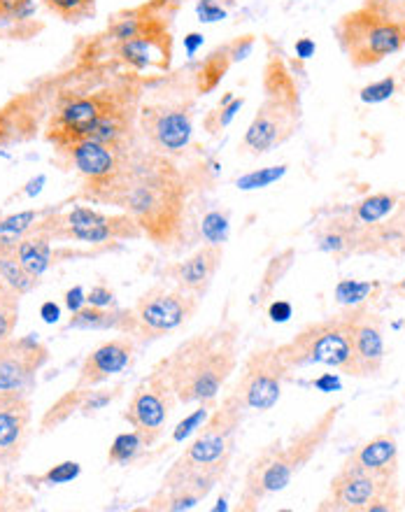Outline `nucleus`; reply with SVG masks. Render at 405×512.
Listing matches in <instances>:
<instances>
[{"label": "nucleus", "mask_w": 405, "mask_h": 512, "mask_svg": "<svg viewBox=\"0 0 405 512\" xmlns=\"http://www.w3.org/2000/svg\"><path fill=\"white\" fill-rule=\"evenodd\" d=\"M187 194V180L175 161L138 142L115 205L135 219L142 236L166 250L182 238Z\"/></svg>", "instance_id": "nucleus-1"}, {"label": "nucleus", "mask_w": 405, "mask_h": 512, "mask_svg": "<svg viewBox=\"0 0 405 512\" xmlns=\"http://www.w3.org/2000/svg\"><path fill=\"white\" fill-rule=\"evenodd\" d=\"M240 326L222 322L175 347L159 366L173 382L182 405L215 401L238 368Z\"/></svg>", "instance_id": "nucleus-2"}, {"label": "nucleus", "mask_w": 405, "mask_h": 512, "mask_svg": "<svg viewBox=\"0 0 405 512\" xmlns=\"http://www.w3.org/2000/svg\"><path fill=\"white\" fill-rule=\"evenodd\" d=\"M264 105L247 128L243 147L252 154H268L287 142L301 122V98L291 73L282 59L270 56L264 77Z\"/></svg>", "instance_id": "nucleus-3"}, {"label": "nucleus", "mask_w": 405, "mask_h": 512, "mask_svg": "<svg viewBox=\"0 0 405 512\" xmlns=\"http://www.w3.org/2000/svg\"><path fill=\"white\" fill-rule=\"evenodd\" d=\"M280 347L282 359L291 371L308 366H331L340 373H350L352 366V312L345 308L298 331L289 343Z\"/></svg>", "instance_id": "nucleus-4"}, {"label": "nucleus", "mask_w": 405, "mask_h": 512, "mask_svg": "<svg viewBox=\"0 0 405 512\" xmlns=\"http://www.w3.org/2000/svg\"><path fill=\"white\" fill-rule=\"evenodd\" d=\"M333 33L352 68H373L405 47V26L382 19L364 5L343 14Z\"/></svg>", "instance_id": "nucleus-5"}, {"label": "nucleus", "mask_w": 405, "mask_h": 512, "mask_svg": "<svg viewBox=\"0 0 405 512\" xmlns=\"http://www.w3.org/2000/svg\"><path fill=\"white\" fill-rule=\"evenodd\" d=\"M243 419L245 408L229 391V394L222 398V403L215 405L208 422L194 433V440H191L187 450L177 457L175 464L168 468L166 475H182L196 471V468L231 461L233 452H236L238 431L240 426H243Z\"/></svg>", "instance_id": "nucleus-6"}, {"label": "nucleus", "mask_w": 405, "mask_h": 512, "mask_svg": "<svg viewBox=\"0 0 405 512\" xmlns=\"http://www.w3.org/2000/svg\"><path fill=\"white\" fill-rule=\"evenodd\" d=\"M133 96H140L138 84L119 82L112 84V87L89 91V94L63 98L59 108L52 112V119H49L47 140L52 142L54 149H63L77 140H84L105 112H110Z\"/></svg>", "instance_id": "nucleus-7"}, {"label": "nucleus", "mask_w": 405, "mask_h": 512, "mask_svg": "<svg viewBox=\"0 0 405 512\" xmlns=\"http://www.w3.org/2000/svg\"><path fill=\"white\" fill-rule=\"evenodd\" d=\"M135 147L117 149L94 140H77L56 152L66 156L70 166L84 177V196L96 203L115 205Z\"/></svg>", "instance_id": "nucleus-8"}, {"label": "nucleus", "mask_w": 405, "mask_h": 512, "mask_svg": "<svg viewBox=\"0 0 405 512\" xmlns=\"http://www.w3.org/2000/svg\"><path fill=\"white\" fill-rule=\"evenodd\" d=\"M198 305H201V298L189 294V291L156 284L133 305L135 331L131 338L140 347L152 345L189 324L196 317Z\"/></svg>", "instance_id": "nucleus-9"}, {"label": "nucleus", "mask_w": 405, "mask_h": 512, "mask_svg": "<svg viewBox=\"0 0 405 512\" xmlns=\"http://www.w3.org/2000/svg\"><path fill=\"white\" fill-rule=\"evenodd\" d=\"M40 229H45L52 240H80L89 245H108L115 240H135L142 238L140 226L135 219L124 215H105L87 205H77L66 215H54L38 222Z\"/></svg>", "instance_id": "nucleus-10"}, {"label": "nucleus", "mask_w": 405, "mask_h": 512, "mask_svg": "<svg viewBox=\"0 0 405 512\" xmlns=\"http://www.w3.org/2000/svg\"><path fill=\"white\" fill-rule=\"evenodd\" d=\"M177 403L180 401L175 396L173 382H170L168 373L156 364L147 378H142L138 387L133 389L124 419L131 424L133 431L140 433L147 447H152L166 433Z\"/></svg>", "instance_id": "nucleus-11"}, {"label": "nucleus", "mask_w": 405, "mask_h": 512, "mask_svg": "<svg viewBox=\"0 0 405 512\" xmlns=\"http://www.w3.org/2000/svg\"><path fill=\"white\" fill-rule=\"evenodd\" d=\"M399 480H378L366 473L350 471L340 466L336 478L331 480L329 496L319 503V510L336 512H394L401 506Z\"/></svg>", "instance_id": "nucleus-12"}, {"label": "nucleus", "mask_w": 405, "mask_h": 512, "mask_svg": "<svg viewBox=\"0 0 405 512\" xmlns=\"http://www.w3.org/2000/svg\"><path fill=\"white\" fill-rule=\"evenodd\" d=\"M289 373L291 368L282 359L280 347H261L245 359L243 373L231 394L238 398L245 412H268L280 401Z\"/></svg>", "instance_id": "nucleus-13"}, {"label": "nucleus", "mask_w": 405, "mask_h": 512, "mask_svg": "<svg viewBox=\"0 0 405 512\" xmlns=\"http://www.w3.org/2000/svg\"><path fill=\"white\" fill-rule=\"evenodd\" d=\"M138 128L149 149L177 159L187 152L191 138H194L191 101H156L140 105Z\"/></svg>", "instance_id": "nucleus-14"}, {"label": "nucleus", "mask_w": 405, "mask_h": 512, "mask_svg": "<svg viewBox=\"0 0 405 512\" xmlns=\"http://www.w3.org/2000/svg\"><path fill=\"white\" fill-rule=\"evenodd\" d=\"M47 361V345H42L33 333L5 340L0 345V396H28Z\"/></svg>", "instance_id": "nucleus-15"}, {"label": "nucleus", "mask_w": 405, "mask_h": 512, "mask_svg": "<svg viewBox=\"0 0 405 512\" xmlns=\"http://www.w3.org/2000/svg\"><path fill=\"white\" fill-rule=\"evenodd\" d=\"M352 312V366L350 378H378L385 366V319L371 305H350Z\"/></svg>", "instance_id": "nucleus-16"}, {"label": "nucleus", "mask_w": 405, "mask_h": 512, "mask_svg": "<svg viewBox=\"0 0 405 512\" xmlns=\"http://www.w3.org/2000/svg\"><path fill=\"white\" fill-rule=\"evenodd\" d=\"M291 480L294 475L284 464L282 440H275L266 445L247 468L245 487L240 492V510H257L261 501L287 489Z\"/></svg>", "instance_id": "nucleus-17"}, {"label": "nucleus", "mask_w": 405, "mask_h": 512, "mask_svg": "<svg viewBox=\"0 0 405 512\" xmlns=\"http://www.w3.org/2000/svg\"><path fill=\"white\" fill-rule=\"evenodd\" d=\"M117 56L133 70H168L173 59V35L170 21H159L131 40L117 42Z\"/></svg>", "instance_id": "nucleus-18"}, {"label": "nucleus", "mask_w": 405, "mask_h": 512, "mask_svg": "<svg viewBox=\"0 0 405 512\" xmlns=\"http://www.w3.org/2000/svg\"><path fill=\"white\" fill-rule=\"evenodd\" d=\"M31 401L28 396H0V468L17 464L31 436Z\"/></svg>", "instance_id": "nucleus-19"}, {"label": "nucleus", "mask_w": 405, "mask_h": 512, "mask_svg": "<svg viewBox=\"0 0 405 512\" xmlns=\"http://www.w3.org/2000/svg\"><path fill=\"white\" fill-rule=\"evenodd\" d=\"M138 343L131 336L112 338L84 359L80 368V378L75 387H101L115 375L124 373L126 368L133 366L135 354H138Z\"/></svg>", "instance_id": "nucleus-20"}, {"label": "nucleus", "mask_w": 405, "mask_h": 512, "mask_svg": "<svg viewBox=\"0 0 405 512\" xmlns=\"http://www.w3.org/2000/svg\"><path fill=\"white\" fill-rule=\"evenodd\" d=\"M222 259V245H205L198 252L191 254L189 259L168 266L163 270V275H166L168 280H173L175 287L189 291V294H194L203 301V296L208 294L212 287V280H215L219 266H222Z\"/></svg>", "instance_id": "nucleus-21"}, {"label": "nucleus", "mask_w": 405, "mask_h": 512, "mask_svg": "<svg viewBox=\"0 0 405 512\" xmlns=\"http://www.w3.org/2000/svg\"><path fill=\"white\" fill-rule=\"evenodd\" d=\"M340 410H343V405H340V403L331 405V408L326 410L324 415L317 417L315 424L308 426V429L301 431V433H296V436L291 438L289 445L282 443L284 464H287V468L291 471V475H294V478L303 471L305 466L310 464L312 459H315V454L322 450V447L326 445V440L331 438V431L338 422Z\"/></svg>", "instance_id": "nucleus-22"}, {"label": "nucleus", "mask_w": 405, "mask_h": 512, "mask_svg": "<svg viewBox=\"0 0 405 512\" xmlns=\"http://www.w3.org/2000/svg\"><path fill=\"white\" fill-rule=\"evenodd\" d=\"M343 466L371 475V478L396 482L399 480V443L394 436H375L368 443L359 445L343 461Z\"/></svg>", "instance_id": "nucleus-23"}, {"label": "nucleus", "mask_w": 405, "mask_h": 512, "mask_svg": "<svg viewBox=\"0 0 405 512\" xmlns=\"http://www.w3.org/2000/svg\"><path fill=\"white\" fill-rule=\"evenodd\" d=\"M361 233L364 226H359L352 217H347L345 212H336L331 219H326L317 226L315 240L319 252L333 254V256H347V254H359L361 245Z\"/></svg>", "instance_id": "nucleus-24"}, {"label": "nucleus", "mask_w": 405, "mask_h": 512, "mask_svg": "<svg viewBox=\"0 0 405 512\" xmlns=\"http://www.w3.org/2000/svg\"><path fill=\"white\" fill-rule=\"evenodd\" d=\"M66 329L70 331H117L122 336H133L135 331V315L133 308H94L84 305L82 310L73 312L68 319Z\"/></svg>", "instance_id": "nucleus-25"}, {"label": "nucleus", "mask_w": 405, "mask_h": 512, "mask_svg": "<svg viewBox=\"0 0 405 512\" xmlns=\"http://www.w3.org/2000/svg\"><path fill=\"white\" fill-rule=\"evenodd\" d=\"M17 254L28 273H31L35 280H40V277L54 266L52 236L35 224L31 231L17 238Z\"/></svg>", "instance_id": "nucleus-26"}, {"label": "nucleus", "mask_w": 405, "mask_h": 512, "mask_svg": "<svg viewBox=\"0 0 405 512\" xmlns=\"http://www.w3.org/2000/svg\"><path fill=\"white\" fill-rule=\"evenodd\" d=\"M0 280L17 291L19 296L31 294L38 287V280L19 261L17 238L12 236H0Z\"/></svg>", "instance_id": "nucleus-27"}, {"label": "nucleus", "mask_w": 405, "mask_h": 512, "mask_svg": "<svg viewBox=\"0 0 405 512\" xmlns=\"http://www.w3.org/2000/svg\"><path fill=\"white\" fill-rule=\"evenodd\" d=\"M401 201V194H387V191H380V194H371L361 198L359 203H354L352 208H340L347 217H352L359 226H375L396 212Z\"/></svg>", "instance_id": "nucleus-28"}, {"label": "nucleus", "mask_w": 405, "mask_h": 512, "mask_svg": "<svg viewBox=\"0 0 405 512\" xmlns=\"http://www.w3.org/2000/svg\"><path fill=\"white\" fill-rule=\"evenodd\" d=\"M233 66L231 61V54H229V45L224 47H217L215 52H212L210 56H205L201 66H198L196 75H194V89L196 94H212L219 84H222V80L226 77V73H229Z\"/></svg>", "instance_id": "nucleus-29"}, {"label": "nucleus", "mask_w": 405, "mask_h": 512, "mask_svg": "<svg viewBox=\"0 0 405 512\" xmlns=\"http://www.w3.org/2000/svg\"><path fill=\"white\" fill-rule=\"evenodd\" d=\"M84 394H87V387H73L70 391H66V394H63L59 401L45 412V417H42L40 422V431L42 433L52 431L56 426L66 424L73 415H77V412L82 410Z\"/></svg>", "instance_id": "nucleus-30"}, {"label": "nucleus", "mask_w": 405, "mask_h": 512, "mask_svg": "<svg viewBox=\"0 0 405 512\" xmlns=\"http://www.w3.org/2000/svg\"><path fill=\"white\" fill-rule=\"evenodd\" d=\"M145 450H149V447L138 431L119 433L115 443L110 445L108 461L115 466H129L133 461H138L145 454Z\"/></svg>", "instance_id": "nucleus-31"}, {"label": "nucleus", "mask_w": 405, "mask_h": 512, "mask_svg": "<svg viewBox=\"0 0 405 512\" xmlns=\"http://www.w3.org/2000/svg\"><path fill=\"white\" fill-rule=\"evenodd\" d=\"M19 301L21 296L17 291L0 280V345L14 338L19 324Z\"/></svg>", "instance_id": "nucleus-32"}, {"label": "nucleus", "mask_w": 405, "mask_h": 512, "mask_svg": "<svg viewBox=\"0 0 405 512\" xmlns=\"http://www.w3.org/2000/svg\"><path fill=\"white\" fill-rule=\"evenodd\" d=\"M243 105H245V98H236L233 94H226L224 101L219 103L215 110L208 112V117L203 119L205 131H208L210 135H217L219 131H224V128L229 126L233 119H236L238 112L243 110Z\"/></svg>", "instance_id": "nucleus-33"}, {"label": "nucleus", "mask_w": 405, "mask_h": 512, "mask_svg": "<svg viewBox=\"0 0 405 512\" xmlns=\"http://www.w3.org/2000/svg\"><path fill=\"white\" fill-rule=\"evenodd\" d=\"M42 3L56 17L68 21V24H80V21L89 19L96 10V0H42Z\"/></svg>", "instance_id": "nucleus-34"}, {"label": "nucleus", "mask_w": 405, "mask_h": 512, "mask_svg": "<svg viewBox=\"0 0 405 512\" xmlns=\"http://www.w3.org/2000/svg\"><path fill=\"white\" fill-rule=\"evenodd\" d=\"M287 175V166H270V168H259L252 170L243 177H238L236 187L240 191H254V189H266L270 184L280 182L282 177Z\"/></svg>", "instance_id": "nucleus-35"}, {"label": "nucleus", "mask_w": 405, "mask_h": 512, "mask_svg": "<svg viewBox=\"0 0 405 512\" xmlns=\"http://www.w3.org/2000/svg\"><path fill=\"white\" fill-rule=\"evenodd\" d=\"M212 410H215V401L198 403V408L191 412V415L184 419V422L177 424V429L173 431V443H182V440H187V438L194 436V433L201 429L205 422H208V417L212 415Z\"/></svg>", "instance_id": "nucleus-36"}, {"label": "nucleus", "mask_w": 405, "mask_h": 512, "mask_svg": "<svg viewBox=\"0 0 405 512\" xmlns=\"http://www.w3.org/2000/svg\"><path fill=\"white\" fill-rule=\"evenodd\" d=\"M122 391H124V384H117V387H112V389L87 387V394H84L80 415H94V412L108 408V405L115 401V398L122 396Z\"/></svg>", "instance_id": "nucleus-37"}, {"label": "nucleus", "mask_w": 405, "mask_h": 512, "mask_svg": "<svg viewBox=\"0 0 405 512\" xmlns=\"http://www.w3.org/2000/svg\"><path fill=\"white\" fill-rule=\"evenodd\" d=\"M375 287H378V284L357 282V280H343L336 287V301L340 305H347V308H350V305H359V303L366 301L368 294H371Z\"/></svg>", "instance_id": "nucleus-38"}, {"label": "nucleus", "mask_w": 405, "mask_h": 512, "mask_svg": "<svg viewBox=\"0 0 405 512\" xmlns=\"http://www.w3.org/2000/svg\"><path fill=\"white\" fill-rule=\"evenodd\" d=\"M201 233L203 238L208 240V245H222L226 236H229V217L219 210L208 212V215L203 217Z\"/></svg>", "instance_id": "nucleus-39"}, {"label": "nucleus", "mask_w": 405, "mask_h": 512, "mask_svg": "<svg viewBox=\"0 0 405 512\" xmlns=\"http://www.w3.org/2000/svg\"><path fill=\"white\" fill-rule=\"evenodd\" d=\"M40 212L35 210H26L19 212V215H10L5 219H0V236H12V238H21L24 233H28L38 224Z\"/></svg>", "instance_id": "nucleus-40"}, {"label": "nucleus", "mask_w": 405, "mask_h": 512, "mask_svg": "<svg viewBox=\"0 0 405 512\" xmlns=\"http://www.w3.org/2000/svg\"><path fill=\"white\" fill-rule=\"evenodd\" d=\"M82 473V466L77 464V461H63V464H56L49 468L45 475H40V478H28L33 482H42V485H68V482H73L80 478Z\"/></svg>", "instance_id": "nucleus-41"}, {"label": "nucleus", "mask_w": 405, "mask_h": 512, "mask_svg": "<svg viewBox=\"0 0 405 512\" xmlns=\"http://www.w3.org/2000/svg\"><path fill=\"white\" fill-rule=\"evenodd\" d=\"M289 259H291V252L277 256V259L270 263V268L266 270V277H264V282H261V289H259L257 298H254V303H261V301H264V298H268L270 294H273V287H275L277 282H280V277L287 273V268H289V263H291Z\"/></svg>", "instance_id": "nucleus-42"}, {"label": "nucleus", "mask_w": 405, "mask_h": 512, "mask_svg": "<svg viewBox=\"0 0 405 512\" xmlns=\"http://www.w3.org/2000/svg\"><path fill=\"white\" fill-rule=\"evenodd\" d=\"M361 5L375 14H380L382 19L405 26V0H364Z\"/></svg>", "instance_id": "nucleus-43"}, {"label": "nucleus", "mask_w": 405, "mask_h": 512, "mask_svg": "<svg viewBox=\"0 0 405 512\" xmlns=\"http://www.w3.org/2000/svg\"><path fill=\"white\" fill-rule=\"evenodd\" d=\"M394 91H396V80L389 75V77H385V80H378V82L368 84V87L361 89L359 98L368 105H378V103L389 101V98L394 96Z\"/></svg>", "instance_id": "nucleus-44"}, {"label": "nucleus", "mask_w": 405, "mask_h": 512, "mask_svg": "<svg viewBox=\"0 0 405 512\" xmlns=\"http://www.w3.org/2000/svg\"><path fill=\"white\" fill-rule=\"evenodd\" d=\"M196 14L203 24H215V21L226 19V10L219 0H198Z\"/></svg>", "instance_id": "nucleus-45"}, {"label": "nucleus", "mask_w": 405, "mask_h": 512, "mask_svg": "<svg viewBox=\"0 0 405 512\" xmlns=\"http://www.w3.org/2000/svg\"><path fill=\"white\" fill-rule=\"evenodd\" d=\"M87 305H94V308H117L115 291L105 287V284H96L87 294Z\"/></svg>", "instance_id": "nucleus-46"}, {"label": "nucleus", "mask_w": 405, "mask_h": 512, "mask_svg": "<svg viewBox=\"0 0 405 512\" xmlns=\"http://www.w3.org/2000/svg\"><path fill=\"white\" fill-rule=\"evenodd\" d=\"M5 17L14 21H26L33 14V0H0Z\"/></svg>", "instance_id": "nucleus-47"}, {"label": "nucleus", "mask_w": 405, "mask_h": 512, "mask_svg": "<svg viewBox=\"0 0 405 512\" xmlns=\"http://www.w3.org/2000/svg\"><path fill=\"white\" fill-rule=\"evenodd\" d=\"M254 45H257V40H254V35H243V38H236L229 42V54H231V61L233 63H240L245 61L247 56L254 52Z\"/></svg>", "instance_id": "nucleus-48"}, {"label": "nucleus", "mask_w": 405, "mask_h": 512, "mask_svg": "<svg viewBox=\"0 0 405 512\" xmlns=\"http://www.w3.org/2000/svg\"><path fill=\"white\" fill-rule=\"evenodd\" d=\"M84 305H87V294H84L82 287H73V289L66 291V308L70 312L82 310Z\"/></svg>", "instance_id": "nucleus-49"}, {"label": "nucleus", "mask_w": 405, "mask_h": 512, "mask_svg": "<svg viewBox=\"0 0 405 512\" xmlns=\"http://www.w3.org/2000/svg\"><path fill=\"white\" fill-rule=\"evenodd\" d=\"M268 315H270V319H273V322H277V324L287 322V319L291 317V303H284V301H275L273 305H270Z\"/></svg>", "instance_id": "nucleus-50"}, {"label": "nucleus", "mask_w": 405, "mask_h": 512, "mask_svg": "<svg viewBox=\"0 0 405 512\" xmlns=\"http://www.w3.org/2000/svg\"><path fill=\"white\" fill-rule=\"evenodd\" d=\"M315 49H317L315 40H310V38H301L296 42V56L303 61L310 59V56H315Z\"/></svg>", "instance_id": "nucleus-51"}, {"label": "nucleus", "mask_w": 405, "mask_h": 512, "mask_svg": "<svg viewBox=\"0 0 405 512\" xmlns=\"http://www.w3.org/2000/svg\"><path fill=\"white\" fill-rule=\"evenodd\" d=\"M203 42H205V38L201 33H189L187 38H184V49H187V54H189V59H194L196 56V52L198 49L203 47Z\"/></svg>", "instance_id": "nucleus-52"}, {"label": "nucleus", "mask_w": 405, "mask_h": 512, "mask_svg": "<svg viewBox=\"0 0 405 512\" xmlns=\"http://www.w3.org/2000/svg\"><path fill=\"white\" fill-rule=\"evenodd\" d=\"M59 315H61V310H59V305L56 303H52V301H47V303H42V308H40V317L45 319L47 324H54L56 319H59Z\"/></svg>", "instance_id": "nucleus-53"}, {"label": "nucleus", "mask_w": 405, "mask_h": 512, "mask_svg": "<svg viewBox=\"0 0 405 512\" xmlns=\"http://www.w3.org/2000/svg\"><path fill=\"white\" fill-rule=\"evenodd\" d=\"M42 184H45V175H38V177H35V180L28 182V189L24 191V194L26 196H38L40 191H42Z\"/></svg>", "instance_id": "nucleus-54"}, {"label": "nucleus", "mask_w": 405, "mask_h": 512, "mask_svg": "<svg viewBox=\"0 0 405 512\" xmlns=\"http://www.w3.org/2000/svg\"><path fill=\"white\" fill-rule=\"evenodd\" d=\"M317 387H319V389H324V391H329L331 387H340V384H338V380H333L331 375H326V378L317 380Z\"/></svg>", "instance_id": "nucleus-55"}, {"label": "nucleus", "mask_w": 405, "mask_h": 512, "mask_svg": "<svg viewBox=\"0 0 405 512\" xmlns=\"http://www.w3.org/2000/svg\"><path fill=\"white\" fill-rule=\"evenodd\" d=\"M392 291H394V294H399L401 298H405V277H403V280H401L399 284H394Z\"/></svg>", "instance_id": "nucleus-56"}, {"label": "nucleus", "mask_w": 405, "mask_h": 512, "mask_svg": "<svg viewBox=\"0 0 405 512\" xmlns=\"http://www.w3.org/2000/svg\"><path fill=\"white\" fill-rule=\"evenodd\" d=\"M396 212H405V194L401 196V201H399V208H396Z\"/></svg>", "instance_id": "nucleus-57"}, {"label": "nucleus", "mask_w": 405, "mask_h": 512, "mask_svg": "<svg viewBox=\"0 0 405 512\" xmlns=\"http://www.w3.org/2000/svg\"><path fill=\"white\" fill-rule=\"evenodd\" d=\"M401 508H405V489L401 492Z\"/></svg>", "instance_id": "nucleus-58"}, {"label": "nucleus", "mask_w": 405, "mask_h": 512, "mask_svg": "<svg viewBox=\"0 0 405 512\" xmlns=\"http://www.w3.org/2000/svg\"><path fill=\"white\" fill-rule=\"evenodd\" d=\"M0 19H7V17H5V10H3V5H0Z\"/></svg>", "instance_id": "nucleus-59"}]
</instances>
